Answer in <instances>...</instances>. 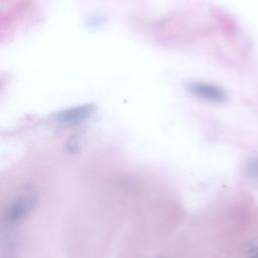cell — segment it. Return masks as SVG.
<instances>
[{
    "instance_id": "4",
    "label": "cell",
    "mask_w": 258,
    "mask_h": 258,
    "mask_svg": "<svg viewBox=\"0 0 258 258\" xmlns=\"http://www.w3.org/2000/svg\"><path fill=\"white\" fill-rule=\"evenodd\" d=\"M247 169H248V173L250 174V176L258 177V158H255L252 161H250Z\"/></svg>"
},
{
    "instance_id": "5",
    "label": "cell",
    "mask_w": 258,
    "mask_h": 258,
    "mask_svg": "<svg viewBox=\"0 0 258 258\" xmlns=\"http://www.w3.org/2000/svg\"><path fill=\"white\" fill-rule=\"evenodd\" d=\"M253 258H258V253H257V254H256V255H255Z\"/></svg>"
},
{
    "instance_id": "2",
    "label": "cell",
    "mask_w": 258,
    "mask_h": 258,
    "mask_svg": "<svg viewBox=\"0 0 258 258\" xmlns=\"http://www.w3.org/2000/svg\"><path fill=\"white\" fill-rule=\"evenodd\" d=\"M189 92L199 99L210 103L220 104L227 100V94L222 88L209 83H192L189 85Z\"/></svg>"
},
{
    "instance_id": "3",
    "label": "cell",
    "mask_w": 258,
    "mask_h": 258,
    "mask_svg": "<svg viewBox=\"0 0 258 258\" xmlns=\"http://www.w3.org/2000/svg\"><path fill=\"white\" fill-rule=\"evenodd\" d=\"M93 114L94 108L91 105H83L59 112L56 119L61 124H78L89 119Z\"/></svg>"
},
{
    "instance_id": "1",
    "label": "cell",
    "mask_w": 258,
    "mask_h": 258,
    "mask_svg": "<svg viewBox=\"0 0 258 258\" xmlns=\"http://www.w3.org/2000/svg\"><path fill=\"white\" fill-rule=\"evenodd\" d=\"M36 203V192L32 188H25L5 208L3 213V222L9 226L22 222L32 212Z\"/></svg>"
}]
</instances>
